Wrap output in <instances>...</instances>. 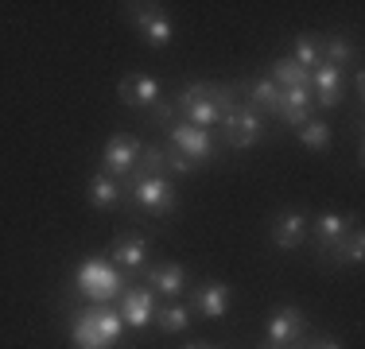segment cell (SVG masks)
I'll return each mask as SVG.
<instances>
[{
    "label": "cell",
    "instance_id": "1",
    "mask_svg": "<svg viewBox=\"0 0 365 349\" xmlns=\"http://www.w3.org/2000/svg\"><path fill=\"white\" fill-rule=\"evenodd\" d=\"M171 105L187 117V125L210 128V125H218L230 109H237V85L195 82V85H187V90H179V98Z\"/></svg>",
    "mask_w": 365,
    "mask_h": 349
},
{
    "label": "cell",
    "instance_id": "2",
    "mask_svg": "<svg viewBox=\"0 0 365 349\" xmlns=\"http://www.w3.org/2000/svg\"><path fill=\"white\" fill-rule=\"evenodd\" d=\"M120 330H125V322H120L117 311H109L106 303H90L74 314L71 334L78 349H109L120 338Z\"/></svg>",
    "mask_w": 365,
    "mask_h": 349
},
{
    "label": "cell",
    "instance_id": "3",
    "mask_svg": "<svg viewBox=\"0 0 365 349\" xmlns=\"http://www.w3.org/2000/svg\"><path fill=\"white\" fill-rule=\"evenodd\" d=\"M78 291L86 295L90 303H109L120 295V287H125V279H120L117 268H109L106 260H86L82 268H78Z\"/></svg>",
    "mask_w": 365,
    "mask_h": 349
},
{
    "label": "cell",
    "instance_id": "4",
    "mask_svg": "<svg viewBox=\"0 0 365 349\" xmlns=\"http://www.w3.org/2000/svg\"><path fill=\"white\" fill-rule=\"evenodd\" d=\"M125 12H128V20L144 31V39L152 43V47H168L171 43V24H168V16H163L160 4H125Z\"/></svg>",
    "mask_w": 365,
    "mask_h": 349
},
{
    "label": "cell",
    "instance_id": "5",
    "mask_svg": "<svg viewBox=\"0 0 365 349\" xmlns=\"http://www.w3.org/2000/svg\"><path fill=\"white\" fill-rule=\"evenodd\" d=\"M222 128H225V144L230 147H253L260 136H264V125H260V117L257 113H249V109H230L222 117Z\"/></svg>",
    "mask_w": 365,
    "mask_h": 349
},
{
    "label": "cell",
    "instance_id": "6",
    "mask_svg": "<svg viewBox=\"0 0 365 349\" xmlns=\"http://www.w3.org/2000/svg\"><path fill=\"white\" fill-rule=\"evenodd\" d=\"M168 136H171V147H175V152H182L187 155L190 163H202V160H210V132H206V128H195V125H187V120H179V125H171L168 128Z\"/></svg>",
    "mask_w": 365,
    "mask_h": 349
},
{
    "label": "cell",
    "instance_id": "7",
    "mask_svg": "<svg viewBox=\"0 0 365 349\" xmlns=\"http://www.w3.org/2000/svg\"><path fill=\"white\" fill-rule=\"evenodd\" d=\"M133 202L148 209V214H171L175 209V187H171L168 179H144V182H136V190H133Z\"/></svg>",
    "mask_w": 365,
    "mask_h": 349
},
{
    "label": "cell",
    "instance_id": "8",
    "mask_svg": "<svg viewBox=\"0 0 365 349\" xmlns=\"http://www.w3.org/2000/svg\"><path fill=\"white\" fill-rule=\"evenodd\" d=\"M140 140L133 136H113L106 144V155H101V163H106V174H113V179H125V174H133L136 160H140Z\"/></svg>",
    "mask_w": 365,
    "mask_h": 349
},
{
    "label": "cell",
    "instance_id": "9",
    "mask_svg": "<svg viewBox=\"0 0 365 349\" xmlns=\"http://www.w3.org/2000/svg\"><path fill=\"white\" fill-rule=\"evenodd\" d=\"M303 326L307 318L299 307H276L268 318V345H295L303 338Z\"/></svg>",
    "mask_w": 365,
    "mask_h": 349
},
{
    "label": "cell",
    "instance_id": "10",
    "mask_svg": "<svg viewBox=\"0 0 365 349\" xmlns=\"http://www.w3.org/2000/svg\"><path fill=\"white\" fill-rule=\"evenodd\" d=\"M117 314H120V322H125V326L144 330L148 322L155 318V295L144 291V287H133V291L120 295V311Z\"/></svg>",
    "mask_w": 365,
    "mask_h": 349
},
{
    "label": "cell",
    "instance_id": "11",
    "mask_svg": "<svg viewBox=\"0 0 365 349\" xmlns=\"http://www.w3.org/2000/svg\"><path fill=\"white\" fill-rule=\"evenodd\" d=\"M307 229H311V217L303 209H288L272 222V244L276 249H299L307 241Z\"/></svg>",
    "mask_w": 365,
    "mask_h": 349
},
{
    "label": "cell",
    "instance_id": "12",
    "mask_svg": "<svg viewBox=\"0 0 365 349\" xmlns=\"http://www.w3.org/2000/svg\"><path fill=\"white\" fill-rule=\"evenodd\" d=\"M117 93H120V101L133 105V109H152V105L160 101V82L148 78V74H133L117 85Z\"/></svg>",
    "mask_w": 365,
    "mask_h": 349
},
{
    "label": "cell",
    "instance_id": "13",
    "mask_svg": "<svg viewBox=\"0 0 365 349\" xmlns=\"http://www.w3.org/2000/svg\"><path fill=\"white\" fill-rule=\"evenodd\" d=\"M230 295H233L230 283L210 279V283H202L195 291V307H198V314H206V318H225V311H230Z\"/></svg>",
    "mask_w": 365,
    "mask_h": 349
},
{
    "label": "cell",
    "instance_id": "14",
    "mask_svg": "<svg viewBox=\"0 0 365 349\" xmlns=\"http://www.w3.org/2000/svg\"><path fill=\"white\" fill-rule=\"evenodd\" d=\"M311 85H315V105H323V109H334L338 105V93H342V70L338 66H315L311 70Z\"/></svg>",
    "mask_w": 365,
    "mask_h": 349
},
{
    "label": "cell",
    "instance_id": "15",
    "mask_svg": "<svg viewBox=\"0 0 365 349\" xmlns=\"http://www.w3.org/2000/svg\"><path fill=\"white\" fill-rule=\"evenodd\" d=\"M311 225H315V241H319V249H323V252H330L338 241L346 237V233L354 229V225H350V217L334 214V209H327V214H319Z\"/></svg>",
    "mask_w": 365,
    "mask_h": 349
},
{
    "label": "cell",
    "instance_id": "16",
    "mask_svg": "<svg viewBox=\"0 0 365 349\" xmlns=\"http://www.w3.org/2000/svg\"><path fill=\"white\" fill-rule=\"evenodd\" d=\"M280 93H284L280 120L292 128H303L311 120V85H303V90H280Z\"/></svg>",
    "mask_w": 365,
    "mask_h": 349
},
{
    "label": "cell",
    "instance_id": "17",
    "mask_svg": "<svg viewBox=\"0 0 365 349\" xmlns=\"http://www.w3.org/2000/svg\"><path fill=\"white\" fill-rule=\"evenodd\" d=\"M148 283L155 287L160 295H168V299H175V295H182V287H187V272H182V264H155L148 268Z\"/></svg>",
    "mask_w": 365,
    "mask_h": 349
},
{
    "label": "cell",
    "instance_id": "18",
    "mask_svg": "<svg viewBox=\"0 0 365 349\" xmlns=\"http://www.w3.org/2000/svg\"><path fill=\"white\" fill-rule=\"evenodd\" d=\"M109 256L117 260V264H125L128 272H136V268L144 264V256H148V241L140 237V233H125V237L113 241Z\"/></svg>",
    "mask_w": 365,
    "mask_h": 349
},
{
    "label": "cell",
    "instance_id": "19",
    "mask_svg": "<svg viewBox=\"0 0 365 349\" xmlns=\"http://www.w3.org/2000/svg\"><path fill=\"white\" fill-rule=\"evenodd\" d=\"M280 105H284V93L276 90L272 82H253V85H249V105H245L249 113H257V117H260V113L280 117Z\"/></svg>",
    "mask_w": 365,
    "mask_h": 349
},
{
    "label": "cell",
    "instance_id": "20",
    "mask_svg": "<svg viewBox=\"0 0 365 349\" xmlns=\"http://www.w3.org/2000/svg\"><path fill=\"white\" fill-rule=\"evenodd\" d=\"M120 194H125V190H120V182L113 179V174H93L90 187H86V198H90V206H98V209L117 206Z\"/></svg>",
    "mask_w": 365,
    "mask_h": 349
},
{
    "label": "cell",
    "instance_id": "21",
    "mask_svg": "<svg viewBox=\"0 0 365 349\" xmlns=\"http://www.w3.org/2000/svg\"><path fill=\"white\" fill-rule=\"evenodd\" d=\"M272 78H276V90H303L311 85V70H303L295 58H276L272 63Z\"/></svg>",
    "mask_w": 365,
    "mask_h": 349
},
{
    "label": "cell",
    "instance_id": "22",
    "mask_svg": "<svg viewBox=\"0 0 365 349\" xmlns=\"http://www.w3.org/2000/svg\"><path fill=\"white\" fill-rule=\"evenodd\" d=\"M168 171V152L155 144H144L140 147V160H136L133 167V182H144V179H160V174Z\"/></svg>",
    "mask_w": 365,
    "mask_h": 349
},
{
    "label": "cell",
    "instance_id": "23",
    "mask_svg": "<svg viewBox=\"0 0 365 349\" xmlns=\"http://www.w3.org/2000/svg\"><path fill=\"white\" fill-rule=\"evenodd\" d=\"M330 256H334L338 264H361V260H365V233L350 229L342 241L334 244V249H330Z\"/></svg>",
    "mask_w": 365,
    "mask_h": 349
},
{
    "label": "cell",
    "instance_id": "24",
    "mask_svg": "<svg viewBox=\"0 0 365 349\" xmlns=\"http://www.w3.org/2000/svg\"><path fill=\"white\" fill-rule=\"evenodd\" d=\"M295 63H299L303 70H315V66H323V39L319 35H299L295 39Z\"/></svg>",
    "mask_w": 365,
    "mask_h": 349
},
{
    "label": "cell",
    "instance_id": "25",
    "mask_svg": "<svg viewBox=\"0 0 365 349\" xmlns=\"http://www.w3.org/2000/svg\"><path fill=\"white\" fill-rule=\"evenodd\" d=\"M190 314L187 307H179V303H168V307H155V326L163 330V334H179V330H187Z\"/></svg>",
    "mask_w": 365,
    "mask_h": 349
},
{
    "label": "cell",
    "instance_id": "26",
    "mask_svg": "<svg viewBox=\"0 0 365 349\" xmlns=\"http://www.w3.org/2000/svg\"><path fill=\"white\" fill-rule=\"evenodd\" d=\"M350 58H354L350 39H342V35H330V39H323V63H330V66L342 70L346 63H350Z\"/></svg>",
    "mask_w": 365,
    "mask_h": 349
},
{
    "label": "cell",
    "instance_id": "27",
    "mask_svg": "<svg viewBox=\"0 0 365 349\" xmlns=\"http://www.w3.org/2000/svg\"><path fill=\"white\" fill-rule=\"evenodd\" d=\"M299 140H303V147H311V152H327V147H330L327 120H307V125L299 128Z\"/></svg>",
    "mask_w": 365,
    "mask_h": 349
},
{
    "label": "cell",
    "instance_id": "28",
    "mask_svg": "<svg viewBox=\"0 0 365 349\" xmlns=\"http://www.w3.org/2000/svg\"><path fill=\"white\" fill-rule=\"evenodd\" d=\"M163 152H168V167H171V171H179V174L195 171V163H190V160H187V155H182V152H175V147H171V144L163 147Z\"/></svg>",
    "mask_w": 365,
    "mask_h": 349
},
{
    "label": "cell",
    "instance_id": "29",
    "mask_svg": "<svg viewBox=\"0 0 365 349\" xmlns=\"http://www.w3.org/2000/svg\"><path fill=\"white\" fill-rule=\"evenodd\" d=\"M148 117L160 120V125H171V117H175V105H171V101H155L152 109H148Z\"/></svg>",
    "mask_w": 365,
    "mask_h": 349
},
{
    "label": "cell",
    "instance_id": "30",
    "mask_svg": "<svg viewBox=\"0 0 365 349\" xmlns=\"http://www.w3.org/2000/svg\"><path fill=\"white\" fill-rule=\"evenodd\" d=\"M315 349H342V345H338V342H330V338H327V342H319Z\"/></svg>",
    "mask_w": 365,
    "mask_h": 349
},
{
    "label": "cell",
    "instance_id": "31",
    "mask_svg": "<svg viewBox=\"0 0 365 349\" xmlns=\"http://www.w3.org/2000/svg\"><path fill=\"white\" fill-rule=\"evenodd\" d=\"M187 349H214V345H187Z\"/></svg>",
    "mask_w": 365,
    "mask_h": 349
},
{
    "label": "cell",
    "instance_id": "32",
    "mask_svg": "<svg viewBox=\"0 0 365 349\" xmlns=\"http://www.w3.org/2000/svg\"><path fill=\"white\" fill-rule=\"evenodd\" d=\"M260 349H276V345H260Z\"/></svg>",
    "mask_w": 365,
    "mask_h": 349
}]
</instances>
